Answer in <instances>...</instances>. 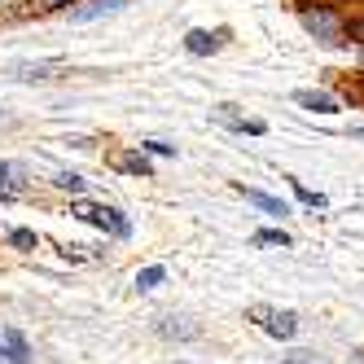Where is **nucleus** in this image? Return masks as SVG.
<instances>
[{
  "label": "nucleus",
  "instance_id": "1",
  "mask_svg": "<svg viewBox=\"0 0 364 364\" xmlns=\"http://www.w3.org/2000/svg\"><path fill=\"white\" fill-rule=\"evenodd\" d=\"M70 215L75 220H84V224H92V228H106V232H114V237H127L132 232V224H127L114 206H97V202H75L70 206Z\"/></svg>",
  "mask_w": 364,
  "mask_h": 364
},
{
  "label": "nucleus",
  "instance_id": "2",
  "mask_svg": "<svg viewBox=\"0 0 364 364\" xmlns=\"http://www.w3.org/2000/svg\"><path fill=\"white\" fill-rule=\"evenodd\" d=\"M250 321L264 329V333H272V338H294V329H299V316L294 311H277V307H250Z\"/></svg>",
  "mask_w": 364,
  "mask_h": 364
},
{
  "label": "nucleus",
  "instance_id": "3",
  "mask_svg": "<svg viewBox=\"0 0 364 364\" xmlns=\"http://www.w3.org/2000/svg\"><path fill=\"white\" fill-rule=\"evenodd\" d=\"M303 27L321 44H343V22H338L329 9H303Z\"/></svg>",
  "mask_w": 364,
  "mask_h": 364
},
{
  "label": "nucleus",
  "instance_id": "4",
  "mask_svg": "<svg viewBox=\"0 0 364 364\" xmlns=\"http://www.w3.org/2000/svg\"><path fill=\"white\" fill-rule=\"evenodd\" d=\"M127 5V0H88V5L70 9V22H97V18H110Z\"/></svg>",
  "mask_w": 364,
  "mask_h": 364
},
{
  "label": "nucleus",
  "instance_id": "5",
  "mask_svg": "<svg viewBox=\"0 0 364 364\" xmlns=\"http://www.w3.org/2000/svg\"><path fill=\"white\" fill-rule=\"evenodd\" d=\"M220 123H228V127H237V132H250V136H264V123H259V119H242L237 114V106H215L211 110Z\"/></svg>",
  "mask_w": 364,
  "mask_h": 364
},
{
  "label": "nucleus",
  "instance_id": "6",
  "mask_svg": "<svg viewBox=\"0 0 364 364\" xmlns=\"http://www.w3.org/2000/svg\"><path fill=\"white\" fill-rule=\"evenodd\" d=\"M0 343H5V360L9 364H31V347H27V338H22L18 329H5Z\"/></svg>",
  "mask_w": 364,
  "mask_h": 364
},
{
  "label": "nucleus",
  "instance_id": "7",
  "mask_svg": "<svg viewBox=\"0 0 364 364\" xmlns=\"http://www.w3.org/2000/svg\"><path fill=\"white\" fill-rule=\"evenodd\" d=\"M294 101L303 110H316V114H338V101L329 97V92H311V88H303V92H294Z\"/></svg>",
  "mask_w": 364,
  "mask_h": 364
},
{
  "label": "nucleus",
  "instance_id": "8",
  "mask_svg": "<svg viewBox=\"0 0 364 364\" xmlns=\"http://www.w3.org/2000/svg\"><path fill=\"white\" fill-rule=\"evenodd\" d=\"M220 40H224V31H220V36H211V31H189V36H185V48H189L193 58H202V53H215Z\"/></svg>",
  "mask_w": 364,
  "mask_h": 364
},
{
  "label": "nucleus",
  "instance_id": "9",
  "mask_svg": "<svg viewBox=\"0 0 364 364\" xmlns=\"http://www.w3.org/2000/svg\"><path fill=\"white\" fill-rule=\"evenodd\" d=\"M242 193H246V202H255L259 211H268V215H290L281 198H268V193H259V189H242Z\"/></svg>",
  "mask_w": 364,
  "mask_h": 364
},
{
  "label": "nucleus",
  "instance_id": "10",
  "mask_svg": "<svg viewBox=\"0 0 364 364\" xmlns=\"http://www.w3.org/2000/svg\"><path fill=\"white\" fill-rule=\"evenodd\" d=\"M119 167H123V171H132V176H149V159H145V154H123Z\"/></svg>",
  "mask_w": 364,
  "mask_h": 364
},
{
  "label": "nucleus",
  "instance_id": "11",
  "mask_svg": "<svg viewBox=\"0 0 364 364\" xmlns=\"http://www.w3.org/2000/svg\"><path fill=\"white\" fill-rule=\"evenodd\" d=\"M255 246H290V232H281V228H264V232H255Z\"/></svg>",
  "mask_w": 364,
  "mask_h": 364
},
{
  "label": "nucleus",
  "instance_id": "12",
  "mask_svg": "<svg viewBox=\"0 0 364 364\" xmlns=\"http://www.w3.org/2000/svg\"><path fill=\"white\" fill-rule=\"evenodd\" d=\"M163 277H167V268L154 264V268H141L136 272V285H141V290H154V285H163Z\"/></svg>",
  "mask_w": 364,
  "mask_h": 364
},
{
  "label": "nucleus",
  "instance_id": "13",
  "mask_svg": "<svg viewBox=\"0 0 364 364\" xmlns=\"http://www.w3.org/2000/svg\"><path fill=\"white\" fill-rule=\"evenodd\" d=\"M53 185H58V189H66V193H80V189H84V180L75 176V171H58V180H53Z\"/></svg>",
  "mask_w": 364,
  "mask_h": 364
},
{
  "label": "nucleus",
  "instance_id": "14",
  "mask_svg": "<svg viewBox=\"0 0 364 364\" xmlns=\"http://www.w3.org/2000/svg\"><path fill=\"white\" fill-rule=\"evenodd\" d=\"M9 246L31 250V246H36V232H31V228H14V232H9Z\"/></svg>",
  "mask_w": 364,
  "mask_h": 364
},
{
  "label": "nucleus",
  "instance_id": "15",
  "mask_svg": "<svg viewBox=\"0 0 364 364\" xmlns=\"http://www.w3.org/2000/svg\"><path fill=\"white\" fill-rule=\"evenodd\" d=\"M159 333H167V338H193L198 329H193V325H171V316H167V321L159 325Z\"/></svg>",
  "mask_w": 364,
  "mask_h": 364
},
{
  "label": "nucleus",
  "instance_id": "16",
  "mask_svg": "<svg viewBox=\"0 0 364 364\" xmlns=\"http://www.w3.org/2000/svg\"><path fill=\"white\" fill-rule=\"evenodd\" d=\"M294 189H299V198H303L307 206H325V193H311L307 185H294Z\"/></svg>",
  "mask_w": 364,
  "mask_h": 364
},
{
  "label": "nucleus",
  "instance_id": "17",
  "mask_svg": "<svg viewBox=\"0 0 364 364\" xmlns=\"http://www.w3.org/2000/svg\"><path fill=\"white\" fill-rule=\"evenodd\" d=\"M347 36H351L355 44H364V18H355V22H347Z\"/></svg>",
  "mask_w": 364,
  "mask_h": 364
},
{
  "label": "nucleus",
  "instance_id": "18",
  "mask_svg": "<svg viewBox=\"0 0 364 364\" xmlns=\"http://www.w3.org/2000/svg\"><path fill=\"white\" fill-rule=\"evenodd\" d=\"M9 193H14V185H9V167L0 163V198H9Z\"/></svg>",
  "mask_w": 364,
  "mask_h": 364
},
{
  "label": "nucleus",
  "instance_id": "19",
  "mask_svg": "<svg viewBox=\"0 0 364 364\" xmlns=\"http://www.w3.org/2000/svg\"><path fill=\"white\" fill-rule=\"evenodd\" d=\"M285 364H311V351H290V360Z\"/></svg>",
  "mask_w": 364,
  "mask_h": 364
},
{
  "label": "nucleus",
  "instance_id": "20",
  "mask_svg": "<svg viewBox=\"0 0 364 364\" xmlns=\"http://www.w3.org/2000/svg\"><path fill=\"white\" fill-rule=\"evenodd\" d=\"M58 5H70V0H36V9H58Z\"/></svg>",
  "mask_w": 364,
  "mask_h": 364
},
{
  "label": "nucleus",
  "instance_id": "21",
  "mask_svg": "<svg viewBox=\"0 0 364 364\" xmlns=\"http://www.w3.org/2000/svg\"><path fill=\"white\" fill-rule=\"evenodd\" d=\"M0 364H9V360H5V351H0Z\"/></svg>",
  "mask_w": 364,
  "mask_h": 364
}]
</instances>
